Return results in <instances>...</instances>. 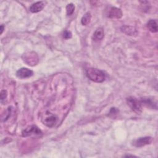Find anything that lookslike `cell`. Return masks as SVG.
Instances as JSON below:
<instances>
[{
    "instance_id": "cell-1",
    "label": "cell",
    "mask_w": 158,
    "mask_h": 158,
    "mask_svg": "<svg viewBox=\"0 0 158 158\" xmlns=\"http://www.w3.org/2000/svg\"><path fill=\"white\" fill-rule=\"evenodd\" d=\"M87 77L92 81L96 83H102L106 78L104 72L99 69L94 68H88L86 70Z\"/></svg>"
},
{
    "instance_id": "cell-2",
    "label": "cell",
    "mask_w": 158,
    "mask_h": 158,
    "mask_svg": "<svg viewBox=\"0 0 158 158\" xmlns=\"http://www.w3.org/2000/svg\"><path fill=\"white\" fill-rule=\"evenodd\" d=\"M127 102L128 106L136 114H140L142 112V105L140 101L134 97H129L127 99Z\"/></svg>"
},
{
    "instance_id": "cell-3",
    "label": "cell",
    "mask_w": 158,
    "mask_h": 158,
    "mask_svg": "<svg viewBox=\"0 0 158 158\" xmlns=\"http://www.w3.org/2000/svg\"><path fill=\"white\" fill-rule=\"evenodd\" d=\"M106 15L112 19H119L122 17V12L120 9L113 6H109L106 9Z\"/></svg>"
},
{
    "instance_id": "cell-4",
    "label": "cell",
    "mask_w": 158,
    "mask_h": 158,
    "mask_svg": "<svg viewBox=\"0 0 158 158\" xmlns=\"http://www.w3.org/2000/svg\"><path fill=\"white\" fill-rule=\"evenodd\" d=\"M22 133L23 136L26 137L31 135H40L42 132L36 125H31L23 130Z\"/></svg>"
},
{
    "instance_id": "cell-5",
    "label": "cell",
    "mask_w": 158,
    "mask_h": 158,
    "mask_svg": "<svg viewBox=\"0 0 158 158\" xmlns=\"http://www.w3.org/2000/svg\"><path fill=\"white\" fill-rule=\"evenodd\" d=\"M152 140H153L152 138L150 136L141 137L135 140L133 142V144L136 147H143L147 144H151Z\"/></svg>"
},
{
    "instance_id": "cell-6",
    "label": "cell",
    "mask_w": 158,
    "mask_h": 158,
    "mask_svg": "<svg viewBox=\"0 0 158 158\" xmlns=\"http://www.w3.org/2000/svg\"><path fill=\"white\" fill-rule=\"evenodd\" d=\"M33 75V72L27 68H20L16 72V75L20 78H26L31 77Z\"/></svg>"
},
{
    "instance_id": "cell-7",
    "label": "cell",
    "mask_w": 158,
    "mask_h": 158,
    "mask_svg": "<svg viewBox=\"0 0 158 158\" xmlns=\"http://www.w3.org/2000/svg\"><path fill=\"white\" fill-rule=\"evenodd\" d=\"M24 60L28 64V65H34L38 62V56L34 52H30L28 54H25V57Z\"/></svg>"
},
{
    "instance_id": "cell-8",
    "label": "cell",
    "mask_w": 158,
    "mask_h": 158,
    "mask_svg": "<svg viewBox=\"0 0 158 158\" xmlns=\"http://www.w3.org/2000/svg\"><path fill=\"white\" fill-rule=\"evenodd\" d=\"M46 2L44 1H38L33 4L29 8V10L32 13H37L41 11L45 6Z\"/></svg>"
},
{
    "instance_id": "cell-9",
    "label": "cell",
    "mask_w": 158,
    "mask_h": 158,
    "mask_svg": "<svg viewBox=\"0 0 158 158\" xmlns=\"http://www.w3.org/2000/svg\"><path fill=\"white\" fill-rule=\"evenodd\" d=\"M57 120V118L54 115L50 114L44 119L43 123L48 127H52L56 124Z\"/></svg>"
},
{
    "instance_id": "cell-10",
    "label": "cell",
    "mask_w": 158,
    "mask_h": 158,
    "mask_svg": "<svg viewBox=\"0 0 158 158\" xmlns=\"http://www.w3.org/2000/svg\"><path fill=\"white\" fill-rule=\"evenodd\" d=\"M104 36V30L101 27L98 28L93 33V38L94 41H101L103 39Z\"/></svg>"
},
{
    "instance_id": "cell-11",
    "label": "cell",
    "mask_w": 158,
    "mask_h": 158,
    "mask_svg": "<svg viewBox=\"0 0 158 158\" xmlns=\"http://www.w3.org/2000/svg\"><path fill=\"white\" fill-rule=\"evenodd\" d=\"M147 27L149 30L152 33L157 31V21L156 19H151L147 23Z\"/></svg>"
},
{
    "instance_id": "cell-12",
    "label": "cell",
    "mask_w": 158,
    "mask_h": 158,
    "mask_svg": "<svg viewBox=\"0 0 158 158\" xmlns=\"http://www.w3.org/2000/svg\"><path fill=\"white\" fill-rule=\"evenodd\" d=\"M122 31L123 32H124L125 33H126L127 35H133V34H135V33H136V30L133 27H130V26L122 27Z\"/></svg>"
},
{
    "instance_id": "cell-13",
    "label": "cell",
    "mask_w": 158,
    "mask_h": 158,
    "mask_svg": "<svg viewBox=\"0 0 158 158\" xmlns=\"http://www.w3.org/2000/svg\"><path fill=\"white\" fill-rule=\"evenodd\" d=\"M141 105H144L146 107H154V102L149 98H143L139 100Z\"/></svg>"
},
{
    "instance_id": "cell-14",
    "label": "cell",
    "mask_w": 158,
    "mask_h": 158,
    "mask_svg": "<svg viewBox=\"0 0 158 158\" xmlns=\"http://www.w3.org/2000/svg\"><path fill=\"white\" fill-rule=\"evenodd\" d=\"M91 19V15L90 12H87L81 18V22L83 25H86L90 22Z\"/></svg>"
},
{
    "instance_id": "cell-15",
    "label": "cell",
    "mask_w": 158,
    "mask_h": 158,
    "mask_svg": "<svg viewBox=\"0 0 158 158\" xmlns=\"http://www.w3.org/2000/svg\"><path fill=\"white\" fill-rule=\"evenodd\" d=\"M74 10H75V6L73 4L70 3L66 6V12H67V15H72L73 13Z\"/></svg>"
},
{
    "instance_id": "cell-16",
    "label": "cell",
    "mask_w": 158,
    "mask_h": 158,
    "mask_svg": "<svg viewBox=\"0 0 158 158\" xmlns=\"http://www.w3.org/2000/svg\"><path fill=\"white\" fill-rule=\"evenodd\" d=\"M7 93L6 90H2L1 91V94H0V97H1V100L2 101L3 99H6L7 98Z\"/></svg>"
},
{
    "instance_id": "cell-17",
    "label": "cell",
    "mask_w": 158,
    "mask_h": 158,
    "mask_svg": "<svg viewBox=\"0 0 158 158\" xmlns=\"http://www.w3.org/2000/svg\"><path fill=\"white\" fill-rule=\"evenodd\" d=\"M63 36L65 39H69L72 37V33L69 31H65L63 33Z\"/></svg>"
},
{
    "instance_id": "cell-18",
    "label": "cell",
    "mask_w": 158,
    "mask_h": 158,
    "mask_svg": "<svg viewBox=\"0 0 158 158\" xmlns=\"http://www.w3.org/2000/svg\"><path fill=\"white\" fill-rule=\"evenodd\" d=\"M118 110L116 108H111L110 112H109V115L117 114L118 113Z\"/></svg>"
},
{
    "instance_id": "cell-19",
    "label": "cell",
    "mask_w": 158,
    "mask_h": 158,
    "mask_svg": "<svg viewBox=\"0 0 158 158\" xmlns=\"http://www.w3.org/2000/svg\"><path fill=\"white\" fill-rule=\"evenodd\" d=\"M4 29V25L2 24V25H1V34L2 33Z\"/></svg>"
}]
</instances>
